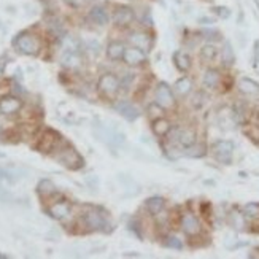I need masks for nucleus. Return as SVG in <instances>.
Returning <instances> with one entry per match:
<instances>
[{"label": "nucleus", "instance_id": "obj_1", "mask_svg": "<svg viewBox=\"0 0 259 259\" xmlns=\"http://www.w3.org/2000/svg\"><path fill=\"white\" fill-rule=\"evenodd\" d=\"M54 158H56V161L59 162V164H62L64 167L70 168V170H78V168H81L83 164H84V161L80 156V153H78L76 149L70 145H64V147L59 148Z\"/></svg>", "mask_w": 259, "mask_h": 259}, {"label": "nucleus", "instance_id": "obj_2", "mask_svg": "<svg viewBox=\"0 0 259 259\" xmlns=\"http://www.w3.org/2000/svg\"><path fill=\"white\" fill-rule=\"evenodd\" d=\"M212 154L220 164L229 166L232 162L234 154V143L229 140H218L212 145Z\"/></svg>", "mask_w": 259, "mask_h": 259}, {"label": "nucleus", "instance_id": "obj_3", "mask_svg": "<svg viewBox=\"0 0 259 259\" xmlns=\"http://www.w3.org/2000/svg\"><path fill=\"white\" fill-rule=\"evenodd\" d=\"M15 43H16L18 50H19L22 54H27V56H35V54H38L40 48H41L40 40L35 37V35L27 34V32L21 34L19 37L16 38Z\"/></svg>", "mask_w": 259, "mask_h": 259}, {"label": "nucleus", "instance_id": "obj_4", "mask_svg": "<svg viewBox=\"0 0 259 259\" xmlns=\"http://www.w3.org/2000/svg\"><path fill=\"white\" fill-rule=\"evenodd\" d=\"M97 88H99V91L105 95V97H114V95L118 94L119 88H121V83H119L116 75L105 74L99 78Z\"/></svg>", "mask_w": 259, "mask_h": 259}, {"label": "nucleus", "instance_id": "obj_5", "mask_svg": "<svg viewBox=\"0 0 259 259\" xmlns=\"http://www.w3.org/2000/svg\"><path fill=\"white\" fill-rule=\"evenodd\" d=\"M59 142H61V135H59L57 132L48 129L46 132H43V135L40 137L37 149L40 153H51L57 148Z\"/></svg>", "mask_w": 259, "mask_h": 259}, {"label": "nucleus", "instance_id": "obj_6", "mask_svg": "<svg viewBox=\"0 0 259 259\" xmlns=\"http://www.w3.org/2000/svg\"><path fill=\"white\" fill-rule=\"evenodd\" d=\"M83 222L86 224L88 229H91V231H100V229L108 226L105 215L99 212V210H91V212H88L83 216Z\"/></svg>", "mask_w": 259, "mask_h": 259}, {"label": "nucleus", "instance_id": "obj_7", "mask_svg": "<svg viewBox=\"0 0 259 259\" xmlns=\"http://www.w3.org/2000/svg\"><path fill=\"white\" fill-rule=\"evenodd\" d=\"M156 104H159L162 108H166V110H170V108H173V105H175L173 94L166 83H161L159 86L156 88Z\"/></svg>", "mask_w": 259, "mask_h": 259}, {"label": "nucleus", "instance_id": "obj_8", "mask_svg": "<svg viewBox=\"0 0 259 259\" xmlns=\"http://www.w3.org/2000/svg\"><path fill=\"white\" fill-rule=\"evenodd\" d=\"M180 224H182L183 232L186 234V236H189V237H194V236H197V234H201V231H202L201 222H199V220L196 218V216L192 213H189V212L183 213Z\"/></svg>", "mask_w": 259, "mask_h": 259}, {"label": "nucleus", "instance_id": "obj_9", "mask_svg": "<svg viewBox=\"0 0 259 259\" xmlns=\"http://www.w3.org/2000/svg\"><path fill=\"white\" fill-rule=\"evenodd\" d=\"M22 102L19 97H15V95H3L0 99V113L2 114H15L21 110Z\"/></svg>", "mask_w": 259, "mask_h": 259}, {"label": "nucleus", "instance_id": "obj_10", "mask_svg": "<svg viewBox=\"0 0 259 259\" xmlns=\"http://www.w3.org/2000/svg\"><path fill=\"white\" fill-rule=\"evenodd\" d=\"M130 45L134 48H138V50L142 51H149V48H151V38H149V35L145 32H134L130 34L129 37Z\"/></svg>", "mask_w": 259, "mask_h": 259}, {"label": "nucleus", "instance_id": "obj_11", "mask_svg": "<svg viewBox=\"0 0 259 259\" xmlns=\"http://www.w3.org/2000/svg\"><path fill=\"white\" fill-rule=\"evenodd\" d=\"M123 59H124V62L128 64V65H138V64H142V62H145V51H142V50H138V48H129V50H126L124 54H123Z\"/></svg>", "mask_w": 259, "mask_h": 259}, {"label": "nucleus", "instance_id": "obj_12", "mask_svg": "<svg viewBox=\"0 0 259 259\" xmlns=\"http://www.w3.org/2000/svg\"><path fill=\"white\" fill-rule=\"evenodd\" d=\"M113 21L116 26H129V24L134 21V11L129 7H119L114 11Z\"/></svg>", "mask_w": 259, "mask_h": 259}, {"label": "nucleus", "instance_id": "obj_13", "mask_svg": "<svg viewBox=\"0 0 259 259\" xmlns=\"http://www.w3.org/2000/svg\"><path fill=\"white\" fill-rule=\"evenodd\" d=\"M239 91L245 95H250V97H259V84L250 78H240Z\"/></svg>", "mask_w": 259, "mask_h": 259}, {"label": "nucleus", "instance_id": "obj_14", "mask_svg": "<svg viewBox=\"0 0 259 259\" xmlns=\"http://www.w3.org/2000/svg\"><path fill=\"white\" fill-rule=\"evenodd\" d=\"M116 110L123 114V116L126 119H129V121H134V119H137L138 116V110H137V107L135 105H132L130 102L128 100H121V102H118L116 104Z\"/></svg>", "mask_w": 259, "mask_h": 259}, {"label": "nucleus", "instance_id": "obj_15", "mask_svg": "<svg viewBox=\"0 0 259 259\" xmlns=\"http://www.w3.org/2000/svg\"><path fill=\"white\" fill-rule=\"evenodd\" d=\"M48 213H50L53 218L56 220H64L65 216L70 215V204L69 202H56L54 205H51L50 208H48Z\"/></svg>", "mask_w": 259, "mask_h": 259}, {"label": "nucleus", "instance_id": "obj_16", "mask_svg": "<svg viewBox=\"0 0 259 259\" xmlns=\"http://www.w3.org/2000/svg\"><path fill=\"white\" fill-rule=\"evenodd\" d=\"M177 140L182 147L189 148L192 145H196V132L192 129H183L177 132Z\"/></svg>", "mask_w": 259, "mask_h": 259}, {"label": "nucleus", "instance_id": "obj_17", "mask_svg": "<svg viewBox=\"0 0 259 259\" xmlns=\"http://www.w3.org/2000/svg\"><path fill=\"white\" fill-rule=\"evenodd\" d=\"M221 83V75L218 70L215 69H208L204 75V86L207 89H216Z\"/></svg>", "mask_w": 259, "mask_h": 259}, {"label": "nucleus", "instance_id": "obj_18", "mask_svg": "<svg viewBox=\"0 0 259 259\" xmlns=\"http://www.w3.org/2000/svg\"><path fill=\"white\" fill-rule=\"evenodd\" d=\"M62 65L67 69H78L81 65V57L75 50L65 51L62 56Z\"/></svg>", "mask_w": 259, "mask_h": 259}, {"label": "nucleus", "instance_id": "obj_19", "mask_svg": "<svg viewBox=\"0 0 259 259\" xmlns=\"http://www.w3.org/2000/svg\"><path fill=\"white\" fill-rule=\"evenodd\" d=\"M37 192L40 194L41 199H50L56 194L57 189H56V186H54V183L50 182V180H41L37 186Z\"/></svg>", "mask_w": 259, "mask_h": 259}, {"label": "nucleus", "instance_id": "obj_20", "mask_svg": "<svg viewBox=\"0 0 259 259\" xmlns=\"http://www.w3.org/2000/svg\"><path fill=\"white\" fill-rule=\"evenodd\" d=\"M170 123L167 121L166 118H158V119H154L153 121V132L158 137H164V135H167L168 132H170Z\"/></svg>", "mask_w": 259, "mask_h": 259}, {"label": "nucleus", "instance_id": "obj_21", "mask_svg": "<svg viewBox=\"0 0 259 259\" xmlns=\"http://www.w3.org/2000/svg\"><path fill=\"white\" fill-rule=\"evenodd\" d=\"M173 62H175L177 69L182 72L189 70V67H191V57L185 51H177L175 54H173Z\"/></svg>", "mask_w": 259, "mask_h": 259}, {"label": "nucleus", "instance_id": "obj_22", "mask_svg": "<svg viewBox=\"0 0 259 259\" xmlns=\"http://www.w3.org/2000/svg\"><path fill=\"white\" fill-rule=\"evenodd\" d=\"M126 51V48L123 43H119V41H111L110 45L107 48V54L108 57L113 59V61H118V59H123V54Z\"/></svg>", "mask_w": 259, "mask_h": 259}, {"label": "nucleus", "instance_id": "obj_23", "mask_svg": "<svg viewBox=\"0 0 259 259\" xmlns=\"http://www.w3.org/2000/svg\"><path fill=\"white\" fill-rule=\"evenodd\" d=\"M89 18L92 19V22L99 24V26H105L108 22V15L105 8H102V7H94L91 10V13H89Z\"/></svg>", "mask_w": 259, "mask_h": 259}, {"label": "nucleus", "instance_id": "obj_24", "mask_svg": "<svg viewBox=\"0 0 259 259\" xmlns=\"http://www.w3.org/2000/svg\"><path fill=\"white\" fill-rule=\"evenodd\" d=\"M164 205H166L164 199H161V197H151L147 201V208L151 215H159L162 210H164Z\"/></svg>", "mask_w": 259, "mask_h": 259}, {"label": "nucleus", "instance_id": "obj_25", "mask_svg": "<svg viewBox=\"0 0 259 259\" xmlns=\"http://www.w3.org/2000/svg\"><path fill=\"white\" fill-rule=\"evenodd\" d=\"M221 57H222V64H226V65H232L236 62V53H234L231 41H226L224 46H222Z\"/></svg>", "mask_w": 259, "mask_h": 259}, {"label": "nucleus", "instance_id": "obj_26", "mask_svg": "<svg viewBox=\"0 0 259 259\" xmlns=\"http://www.w3.org/2000/svg\"><path fill=\"white\" fill-rule=\"evenodd\" d=\"M245 218H246L245 215L237 212V210H234V212H231V215H229V224L234 229H239L240 231V229L245 227Z\"/></svg>", "mask_w": 259, "mask_h": 259}, {"label": "nucleus", "instance_id": "obj_27", "mask_svg": "<svg viewBox=\"0 0 259 259\" xmlns=\"http://www.w3.org/2000/svg\"><path fill=\"white\" fill-rule=\"evenodd\" d=\"M191 89H192V81L186 76L180 78V80L175 83V91L180 95H188L191 92Z\"/></svg>", "mask_w": 259, "mask_h": 259}, {"label": "nucleus", "instance_id": "obj_28", "mask_svg": "<svg viewBox=\"0 0 259 259\" xmlns=\"http://www.w3.org/2000/svg\"><path fill=\"white\" fill-rule=\"evenodd\" d=\"M243 215L246 216V218H251V220L259 218V204H256V202L246 204V205L243 207Z\"/></svg>", "mask_w": 259, "mask_h": 259}, {"label": "nucleus", "instance_id": "obj_29", "mask_svg": "<svg viewBox=\"0 0 259 259\" xmlns=\"http://www.w3.org/2000/svg\"><path fill=\"white\" fill-rule=\"evenodd\" d=\"M19 173H15L13 170H8V168H0V182H7V183H15L18 182V177Z\"/></svg>", "mask_w": 259, "mask_h": 259}, {"label": "nucleus", "instance_id": "obj_30", "mask_svg": "<svg viewBox=\"0 0 259 259\" xmlns=\"http://www.w3.org/2000/svg\"><path fill=\"white\" fill-rule=\"evenodd\" d=\"M207 153V148L205 145H192L188 148V151H186V156H189V158H202V156H205Z\"/></svg>", "mask_w": 259, "mask_h": 259}, {"label": "nucleus", "instance_id": "obj_31", "mask_svg": "<svg viewBox=\"0 0 259 259\" xmlns=\"http://www.w3.org/2000/svg\"><path fill=\"white\" fill-rule=\"evenodd\" d=\"M216 48L213 45H205L201 50V57L204 59V61H213V59L216 57Z\"/></svg>", "mask_w": 259, "mask_h": 259}, {"label": "nucleus", "instance_id": "obj_32", "mask_svg": "<svg viewBox=\"0 0 259 259\" xmlns=\"http://www.w3.org/2000/svg\"><path fill=\"white\" fill-rule=\"evenodd\" d=\"M243 132L251 142L259 143V126H246V128L243 129Z\"/></svg>", "mask_w": 259, "mask_h": 259}, {"label": "nucleus", "instance_id": "obj_33", "mask_svg": "<svg viewBox=\"0 0 259 259\" xmlns=\"http://www.w3.org/2000/svg\"><path fill=\"white\" fill-rule=\"evenodd\" d=\"M166 245L168 246V248H173V250H182L183 248V243L180 242L177 237H173V236L166 239Z\"/></svg>", "mask_w": 259, "mask_h": 259}, {"label": "nucleus", "instance_id": "obj_34", "mask_svg": "<svg viewBox=\"0 0 259 259\" xmlns=\"http://www.w3.org/2000/svg\"><path fill=\"white\" fill-rule=\"evenodd\" d=\"M213 11L216 15H218L220 18H222V19H227L229 16H231V10L226 8V7H215Z\"/></svg>", "mask_w": 259, "mask_h": 259}, {"label": "nucleus", "instance_id": "obj_35", "mask_svg": "<svg viewBox=\"0 0 259 259\" xmlns=\"http://www.w3.org/2000/svg\"><path fill=\"white\" fill-rule=\"evenodd\" d=\"M202 35H205V38L207 40H215V41H218L221 40V34L218 31H202Z\"/></svg>", "mask_w": 259, "mask_h": 259}, {"label": "nucleus", "instance_id": "obj_36", "mask_svg": "<svg viewBox=\"0 0 259 259\" xmlns=\"http://www.w3.org/2000/svg\"><path fill=\"white\" fill-rule=\"evenodd\" d=\"M64 2L72 8H80L84 5V0H64Z\"/></svg>", "mask_w": 259, "mask_h": 259}, {"label": "nucleus", "instance_id": "obj_37", "mask_svg": "<svg viewBox=\"0 0 259 259\" xmlns=\"http://www.w3.org/2000/svg\"><path fill=\"white\" fill-rule=\"evenodd\" d=\"M253 64H255V65L259 64V40H256V43H255V56H253Z\"/></svg>", "mask_w": 259, "mask_h": 259}, {"label": "nucleus", "instance_id": "obj_38", "mask_svg": "<svg viewBox=\"0 0 259 259\" xmlns=\"http://www.w3.org/2000/svg\"><path fill=\"white\" fill-rule=\"evenodd\" d=\"M199 22H207V24H213V19H208V18H201Z\"/></svg>", "mask_w": 259, "mask_h": 259}, {"label": "nucleus", "instance_id": "obj_39", "mask_svg": "<svg viewBox=\"0 0 259 259\" xmlns=\"http://www.w3.org/2000/svg\"><path fill=\"white\" fill-rule=\"evenodd\" d=\"M3 75V64H0V78Z\"/></svg>", "mask_w": 259, "mask_h": 259}, {"label": "nucleus", "instance_id": "obj_40", "mask_svg": "<svg viewBox=\"0 0 259 259\" xmlns=\"http://www.w3.org/2000/svg\"><path fill=\"white\" fill-rule=\"evenodd\" d=\"M0 259H7V256H5V255H0Z\"/></svg>", "mask_w": 259, "mask_h": 259}, {"label": "nucleus", "instance_id": "obj_41", "mask_svg": "<svg viewBox=\"0 0 259 259\" xmlns=\"http://www.w3.org/2000/svg\"><path fill=\"white\" fill-rule=\"evenodd\" d=\"M0 158H5V154H3V153H0Z\"/></svg>", "mask_w": 259, "mask_h": 259}]
</instances>
